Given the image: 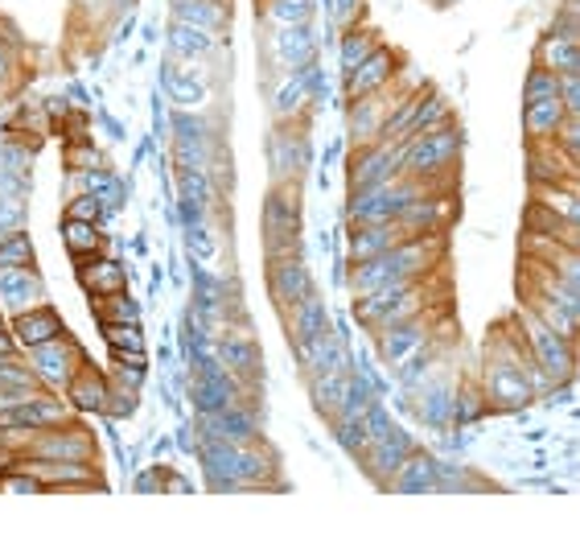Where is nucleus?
I'll use <instances>...</instances> for the list:
<instances>
[{"instance_id":"obj_3","label":"nucleus","mask_w":580,"mask_h":544,"mask_svg":"<svg viewBox=\"0 0 580 544\" xmlns=\"http://www.w3.org/2000/svg\"><path fill=\"white\" fill-rule=\"evenodd\" d=\"M260 232L268 256H284V252L301 248V186L297 182H276L272 186L260 211Z\"/></svg>"},{"instance_id":"obj_22","label":"nucleus","mask_w":580,"mask_h":544,"mask_svg":"<svg viewBox=\"0 0 580 544\" xmlns=\"http://www.w3.org/2000/svg\"><path fill=\"white\" fill-rule=\"evenodd\" d=\"M276 50L289 54V66H305L313 59V33H309V25H280L276 30Z\"/></svg>"},{"instance_id":"obj_11","label":"nucleus","mask_w":580,"mask_h":544,"mask_svg":"<svg viewBox=\"0 0 580 544\" xmlns=\"http://www.w3.org/2000/svg\"><path fill=\"white\" fill-rule=\"evenodd\" d=\"M62 397L71 400L74 412H107V400H112V380L100 376L95 363H83V368L74 371V380L66 383V392Z\"/></svg>"},{"instance_id":"obj_5","label":"nucleus","mask_w":580,"mask_h":544,"mask_svg":"<svg viewBox=\"0 0 580 544\" xmlns=\"http://www.w3.org/2000/svg\"><path fill=\"white\" fill-rule=\"evenodd\" d=\"M95 454H100V442H95L79 421L42 429V433H33L30 445L21 450V458H42V462H95Z\"/></svg>"},{"instance_id":"obj_31","label":"nucleus","mask_w":580,"mask_h":544,"mask_svg":"<svg viewBox=\"0 0 580 544\" xmlns=\"http://www.w3.org/2000/svg\"><path fill=\"white\" fill-rule=\"evenodd\" d=\"M556 100L565 103L568 116H580V74H556Z\"/></svg>"},{"instance_id":"obj_15","label":"nucleus","mask_w":580,"mask_h":544,"mask_svg":"<svg viewBox=\"0 0 580 544\" xmlns=\"http://www.w3.org/2000/svg\"><path fill=\"white\" fill-rule=\"evenodd\" d=\"M79 285H83L91 297L124 294V289H128V273H124L120 260H91V256H79Z\"/></svg>"},{"instance_id":"obj_8","label":"nucleus","mask_w":580,"mask_h":544,"mask_svg":"<svg viewBox=\"0 0 580 544\" xmlns=\"http://www.w3.org/2000/svg\"><path fill=\"white\" fill-rule=\"evenodd\" d=\"M9 335H13L17 351H33V347H42V342H54L66 335V322H62V314L50 301L45 306H33L25 314H13L9 318Z\"/></svg>"},{"instance_id":"obj_16","label":"nucleus","mask_w":580,"mask_h":544,"mask_svg":"<svg viewBox=\"0 0 580 544\" xmlns=\"http://www.w3.org/2000/svg\"><path fill=\"white\" fill-rule=\"evenodd\" d=\"M565 103L556 100V95H543V100H531L522 103V124H527V145L531 141H551L556 129H560V120H565Z\"/></svg>"},{"instance_id":"obj_6","label":"nucleus","mask_w":580,"mask_h":544,"mask_svg":"<svg viewBox=\"0 0 580 544\" xmlns=\"http://www.w3.org/2000/svg\"><path fill=\"white\" fill-rule=\"evenodd\" d=\"M268 289L280 314H289L292 306H301L305 297H313V277H309L301 252H284V256H268Z\"/></svg>"},{"instance_id":"obj_17","label":"nucleus","mask_w":580,"mask_h":544,"mask_svg":"<svg viewBox=\"0 0 580 544\" xmlns=\"http://www.w3.org/2000/svg\"><path fill=\"white\" fill-rule=\"evenodd\" d=\"M536 66H543L551 74H580V42L543 33L536 50Z\"/></svg>"},{"instance_id":"obj_28","label":"nucleus","mask_w":580,"mask_h":544,"mask_svg":"<svg viewBox=\"0 0 580 544\" xmlns=\"http://www.w3.org/2000/svg\"><path fill=\"white\" fill-rule=\"evenodd\" d=\"M551 145L560 148L568 162H580V116L560 120V129H556V136H551Z\"/></svg>"},{"instance_id":"obj_19","label":"nucleus","mask_w":580,"mask_h":544,"mask_svg":"<svg viewBox=\"0 0 580 544\" xmlns=\"http://www.w3.org/2000/svg\"><path fill=\"white\" fill-rule=\"evenodd\" d=\"M536 206L560 215L565 223L580 219V203H577V182H556V186H536Z\"/></svg>"},{"instance_id":"obj_34","label":"nucleus","mask_w":580,"mask_h":544,"mask_svg":"<svg viewBox=\"0 0 580 544\" xmlns=\"http://www.w3.org/2000/svg\"><path fill=\"white\" fill-rule=\"evenodd\" d=\"M445 4H449V0H445Z\"/></svg>"},{"instance_id":"obj_23","label":"nucleus","mask_w":580,"mask_h":544,"mask_svg":"<svg viewBox=\"0 0 580 544\" xmlns=\"http://www.w3.org/2000/svg\"><path fill=\"white\" fill-rule=\"evenodd\" d=\"M33 265H38V252H33V236L25 227L0 236V268H33Z\"/></svg>"},{"instance_id":"obj_18","label":"nucleus","mask_w":580,"mask_h":544,"mask_svg":"<svg viewBox=\"0 0 580 544\" xmlns=\"http://www.w3.org/2000/svg\"><path fill=\"white\" fill-rule=\"evenodd\" d=\"M165 91H169V100L182 103V107H203L210 100V88H206L198 71L186 66V62H174L169 71H165Z\"/></svg>"},{"instance_id":"obj_32","label":"nucleus","mask_w":580,"mask_h":544,"mask_svg":"<svg viewBox=\"0 0 580 544\" xmlns=\"http://www.w3.org/2000/svg\"><path fill=\"white\" fill-rule=\"evenodd\" d=\"M66 165L79 170V174H87V170H100L103 157H100V148H91L87 141H74V145L66 148Z\"/></svg>"},{"instance_id":"obj_29","label":"nucleus","mask_w":580,"mask_h":544,"mask_svg":"<svg viewBox=\"0 0 580 544\" xmlns=\"http://www.w3.org/2000/svg\"><path fill=\"white\" fill-rule=\"evenodd\" d=\"M66 219H83V223H100L103 219V198L100 194H74L66 203Z\"/></svg>"},{"instance_id":"obj_26","label":"nucleus","mask_w":580,"mask_h":544,"mask_svg":"<svg viewBox=\"0 0 580 544\" xmlns=\"http://www.w3.org/2000/svg\"><path fill=\"white\" fill-rule=\"evenodd\" d=\"M375 33L371 30H363V25H354V30L346 33V38H342V74H350L354 71V66H359V62L366 59V54H371V50H375Z\"/></svg>"},{"instance_id":"obj_1","label":"nucleus","mask_w":580,"mask_h":544,"mask_svg":"<svg viewBox=\"0 0 580 544\" xmlns=\"http://www.w3.org/2000/svg\"><path fill=\"white\" fill-rule=\"evenodd\" d=\"M510 326H515V335L522 339V347L531 351V359L551 376V383L572 380V371H577V342L565 339V335H556V330H551L543 318H536L527 306L515 314V322Z\"/></svg>"},{"instance_id":"obj_33","label":"nucleus","mask_w":580,"mask_h":544,"mask_svg":"<svg viewBox=\"0 0 580 544\" xmlns=\"http://www.w3.org/2000/svg\"><path fill=\"white\" fill-rule=\"evenodd\" d=\"M359 4H363V0H334V17L342 21V25H350L354 13H359Z\"/></svg>"},{"instance_id":"obj_2","label":"nucleus","mask_w":580,"mask_h":544,"mask_svg":"<svg viewBox=\"0 0 580 544\" xmlns=\"http://www.w3.org/2000/svg\"><path fill=\"white\" fill-rule=\"evenodd\" d=\"M462 157V133H457V120L441 124L433 133L407 136L404 141V174L424 182V186H436V177L449 174L453 165Z\"/></svg>"},{"instance_id":"obj_4","label":"nucleus","mask_w":580,"mask_h":544,"mask_svg":"<svg viewBox=\"0 0 580 544\" xmlns=\"http://www.w3.org/2000/svg\"><path fill=\"white\" fill-rule=\"evenodd\" d=\"M25 363H30L33 380L42 383L45 392H66V383L74 380V371L87 363V355H83L74 335H62V339L25 351Z\"/></svg>"},{"instance_id":"obj_30","label":"nucleus","mask_w":580,"mask_h":544,"mask_svg":"<svg viewBox=\"0 0 580 544\" xmlns=\"http://www.w3.org/2000/svg\"><path fill=\"white\" fill-rule=\"evenodd\" d=\"M543 95H556V74L543 71V66H531V71H527V83H522V103L543 100Z\"/></svg>"},{"instance_id":"obj_10","label":"nucleus","mask_w":580,"mask_h":544,"mask_svg":"<svg viewBox=\"0 0 580 544\" xmlns=\"http://www.w3.org/2000/svg\"><path fill=\"white\" fill-rule=\"evenodd\" d=\"M392 103L395 100H387V91L350 103V145L354 148L375 145L379 136H383V120H387V112H392Z\"/></svg>"},{"instance_id":"obj_20","label":"nucleus","mask_w":580,"mask_h":544,"mask_svg":"<svg viewBox=\"0 0 580 544\" xmlns=\"http://www.w3.org/2000/svg\"><path fill=\"white\" fill-rule=\"evenodd\" d=\"M218 38H210V33L194 30V25H186V21H174L169 25V45H174V54L182 62H194V59H206L210 50H215Z\"/></svg>"},{"instance_id":"obj_27","label":"nucleus","mask_w":580,"mask_h":544,"mask_svg":"<svg viewBox=\"0 0 580 544\" xmlns=\"http://www.w3.org/2000/svg\"><path fill=\"white\" fill-rule=\"evenodd\" d=\"M268 17H272L276 25H309L313 0H272V4H268Z\"/></svg>"},{"instance_id":"obj_9","label":"nucleus","mask_w":580,"mask_h":544,"mask_svg":"<svg viewBox=\"0 0 580 544\" xmlns=\"http://www.w3.org/2000/svg\"><path fill=\"white\" fill-rule=\"evenodd\" d=\"M33 306H45V285L38 268H0V309H9L13 318Z\"/></svg>"},{"instance_id":"obj_24","label":"nucleus","mask_w":580,"mask_h":544,"mask_svg":"<svg viewBox=\"0 0 580 544\" xmlns=\"http://www.w3.org/2000/svg\"><path fill=\"white\" fill-rule=\"evenodd\" d=\"M100 335L107 342V351H145L141 322H100Z\"/></svg>"},{"instance_id":"obj_12","label":"nucleus","mask_w":580,"mask_h":544,"mask_svg":"<svg viewBox=\"0 0 580 544\" xmlns=\"http://www.w3.org/2000/svg\"><path fill=\"white\" fill-rule=\"evenodd\" d=\"M531 186H556V182H577V162H568L551 141H531Z\"/></svg>"},{"instance_id":"obj_25","label":"nucleus","mask_w":580,"mask_h":544,"mask_svg":"<svg viewBox=\"0 0 580 544\" xmlns=\"http://www.w3.org/2000/svg\"><path fill=\"white\" fill-rule=\"evenodd\" d=\"M95 318L100 322H141V306L128 294H107L95 297Z\"/></svg>"},{"instance_id":"obj_13","label":"nucleus","mask_w":580,"mask_h":544,"mask_svg":"<svg viewBox=\"0 0 580 544\" xmlns=\"http://www.w3.org/2000/svg\"><path fill=\"white\" fill-rule=\"evenodd\" d=\"M174 21H186L210 38H222V30L231 25V9H227V0H174Z\"/></svg>"},{"instance_id":"obj_21","label":"nucleus","mask_w":580,"mask_h":544,"mask_svg":"<svg viewBox=\"0 0 580 544\" xmlns=\"http://www.w3.org/2000/svg\"><path fill=\"white\" fill-rule=\"evenodd\" d=\"M103 232L100 223H83V219H62V244H66V252H71L74 260L79 256H95V252L103 248Z\"/></svg>"},{"instance_id":"obj_7","label":"nucleus","mask_w":580,"mask_h":544,"mask_svg":"<svg viewBox=\"0 0 580 544\" xmlns=\"http://www.w3.org/2000/svg\"><path fill=\"white\" fill-rule=\"evenodd\" d=\"M395 74H400V59H395V50L387 45H375L371 54H366L354 71L346 74V100H366V95H379V91H387L395 83Z\"/></svg>"},{"instance_id":"obj_14","label":"nucleus","mask_w":580,"mask_h":544,"mask_svg":"<svg viewBox=\"0 0 580 544\" xmlns=\"http://www.w3.org/2000/svg\"><path fill=\"white\" fill-rule=\"evenodd\" d=\"M404 239L400 223L395 219H379V223H359L354 227V239H350V260H371V256H383L387 248H395Z\"/></svg>"}]
</instances>
